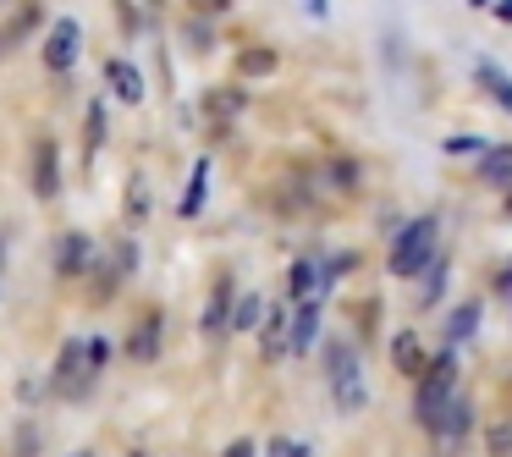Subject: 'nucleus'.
<instances>
[{
	"label": "nucleus",
	"instance_id": "nucleus-1",
	"mask_svg": "<svg viewBox=\"0 0 512 457\" xmlns=\"http://www.w3.org/2000/svg\"><path fill=\"white\" fill-rule=\"evenodd\" d=\"M457 402V347H446L430 369H424V386H419V402H413V419L435 435V424L446 419V408Z\"/></svg>",
	"mask_w": 512,
	"mask_h": 457
},
{
	"label": "nucleus",
	"instance_id": "nucleus-2",
	"mask_svg": "<svg viewBox=\"0 0 512 457\" xmlns=\"http://www.w3.org/2000/svg\"><path fill=\"white\" fill-rule=\"evenodd\" d=\"M441 226H435V215H413L408 226L397 232V243H391V276H419V270H430V259L441 254Z\"/></svg>",
	"mask_w": 512,
	"mask_h": 457
},
{
	"label": "nucleus",
	"instance_id": "nucleus-3",
	"mask_svg": "<svg viewBox=\"0 0 512 457\" xmlns=\"http://www.w3.org/2000/svg\"><path fill=\"white\" fill-rule=\"evenodd\" d=\"M325 375H331V397L342 413H364V358L353 353V342H325Z\"/></svg>",
	"mask_w": 512,
	"mask_h": 457
},
{
	"label": "nucleus",
	"instance_id": "nucleus-4",
	"mask_svg": "<svg viewBox=\"0 0 512 457\" xmlns=\"http://www.w3.org/2000/svg\"><path fill=\"white\" fill-rule=\"evenodd\" d=\"M100 364H105V342H67L61 347V364H56V391L78 397Z\"/></svg>",
	"mask_w": 512,
	"mask_h": 457
},
{
	"label": "nucleus",
	"instance_id": "nucleus-5",
	"mask_svg": "<svg viewBox=\"0 0 512 457\" xmlns=\"http://www.w3.org/2000/svg\"><path fill=\"white\" fill-rule=\"evenodd\" d=\"M78 50H83V28L72 23V17H61V23L50 28V39H45V67L50 72H72L78 67Z\"/></svg>",
	"mask_w": 512,
	"mask_h": 457
},
{
	"label": "nucleus",
	"instance_id": "nucleus-6",
	"mask_svg": "<svg viewBox=\"0 0 512 457\" xmlns=\"http://www.w3.org/2000/svg\"><path fill=\"white\" fill-rule=\"evenodd\" d=\"M314 336H320V298H303V303H298V314H292L287 347H292V353H309Z\"/></svg>",
	"mask_w": 512,
	"mask_h": 457
},
{
	"label": "nucleus",
	"instance_id": "nucleus-7",
	"mask_svg": "<svg viewBox=\"0 0 512 457\" xmlns=\"http://www.w3.org/2000/svg\"><path fill=\"white\" fill-rule=\"evenodd\" d=\"M56 188H61L56 144H50V138H39V149H34V193H39V199H56Z\"/></svg>",
	"mask_w": 512,
	"mask_h": 457
},
{
	"label": "nucleus",
	"instance_id": "nucleus-8",
	"mask_svg": "<svg viewBox=\"0 0 512 457\" xmlns=\"http://www.w3.org/2000/svg\"><path fill=\"white\" fill-rule=\"evenodd\" d=\"M89 265H94V243L83 232H67L61 237V254H56V270L61 276H83Z\"/></svg>",
	"mask_w": 512,
	"mask_h": 457
},
{
	"label": "nucleus",
	"instance_id": "nucleus-9",
	"mask_svg": "<svg viewBox=\"0 0 512 457\" xmlns=\"http://www.w3.org/2000/svg\"><path fill=\"white\" fill-rule=\"evenodd\" d=\"M474 78H479V89H485L490 94V100H496L501 105V111H507L512 116V78H507V67H501V61H479V67H474Z\"/></svg>",
	"mask_w": 512,
	"mask_h": 457
},
{
	"label": "nucleus",
	"instance_id": "nucleus-10",
	"mask_svg": "<svg viewBox=\"0 0 512 457\" xmlns=\"http://www.w3.org/2000/svg\"><path fill=\"white\" fill-rule=\"evenodd\" d=\"M232 303H237V287L232 281H221V287L210 292V309H204V336H226V325H232Z\"/></svg>",
	"mask_w": 512,
	"mask_h": 457
},
{
	"label": "nucleus",
	"instance_id": "nucleus-11",
	"mask_svg": "<svg viewBox=\"0 0 512 457\" xmlns=\"http://www.w3.org/2000/svg\"><path fill=\"white\" fill-rule=\"evenodd\" d=\"M105 78H111V94H116L122 105H138V100H144V78H138L133 61H111V67H105Z\"/></svg>",
	"mask_w": 512,
	"mask_h": 457
},
{
	"label": "nucleus",
	"instance_id": "nucleus-12",
	"mask_svg": "<svg viewBox=\"0 0 512 457\" xmlns=\"http://www.w3.org/2000/svg\"><path fill=\"white\" fill-rule=\"evenodd\" d=\"M474 331H479V303H457V309H452V320H446V347L468 342Z\"/></svg>",
	"mask_w": 512,
	"mask_h": 457
},
{
	"label": "nucleus",
	"instance_id": "nucleus-13",
	"mask_svg": "<svg viewBox=\"0 0 512 457\" xmlns=\"http://www.w3.org/2000/svg\"><path fill=\"white\" fill-rule=\"evenodd\" d=\"M320 287H325V276H320V265H314V259H298V265H292V298H320Z\"/></svg>",
	"mask_w": 512,
	"mask_h": 457
},
{
	"label": "nucleus",
	"instance_id": "nucleus-14",
	"mask_svg": "<svg viewBox=\"0 0 512 457\" xmlns=\"http://www.w3.org/2000/svg\"><path fill=\"white\" fill-rule=\"evenodd\" d=\"M463 430H468V402L457 397L452 408H446V419L435 424V441H441V446H457V441H463Z\"/></svg>",
	"mask_w": 512,
	"mask_h": 457
},
{
	"label": "nucleus",
	"instance_id": "nucleus-15",
	"mask_svg": "<svg viewBox=\"0 0 512 457\" xmlns=\"http://www.w3.org/2000/svg\"><path fill=\"white\" fill-rule=\"evenodd\" d=\"M204 188H210V160L193 166V182H188V193H182V215H199L204 210Z\"/></svg>",
	"mask_w": 512,
	"mask_h": 457
},
{
	"label": "nucleus",
	"instance_id": "nucleus-16",
	"mask_svg": "<svg viewBox=\"0 0 512 457\" xmlns=\"http://www.w3.org/2000/svg\"><path fill=\"white\" fill-rule=\"evenodd\" d=\"M485 182H512V144H501V149H485Z\"/></svg>",
	"mask_w": 512,
	"mask_h": 457
},
{
	"label": "nucleus",
	"instance_id": "nucleus-17",
	"mask_svg": "<svg viewBox=\"0 0 512 457\" xmlns=\"http://www.w3.org/2000/svg\"><path fill=\"white\" fill-rule=\"evenodd\" d=\"M155 347H160V314H149L133 331V358H155Z\"/></svg>",
	"mask_w": 512,
	"mask_h": 457
},
{
	"label": "nucleus",
	"instance_id": "nucleus-18",
	"mask_svg": "<svg viewBox=\"0 0 512 457\" xmlns=\"http://www.w3.org/2000/svg\"><path fill=\"white\" fill-rule=\"evenodd\" d=\"M259 314H265V303H259L254 292H243V298H237V314H232V331H254Z\"/></svg>",
	"mask_w": 512,
	"mask_h": 457
},
{
	"label": "nucleus",
	"instance_id": "nucleus-19",
	"mask_svg": "<svg viewBox=\"0 0 512 457\" xmlns=\"http://www.w3.org/2000/svg\"><path fill=\"white\" fill-rule=\"evenodd\" d=\"M287 331H292V325H287V314H281V309H270V320H265V353H281V347H287Z\"/></svg>",
	"mask_w": 512,
	"mask_h": 457
},
{
	"label": "nucleus",
	"instance_id": "nucleus-20",
	"mask_svg": "<svg viewBox=\"0 0 512 457\" xmlns=\"http://www.w3.org/2000/svg\"><path fill=\"white\" fill-rule=\"evenodd\" d=\"M237 67H243L248 78H265V72H276V50H243Z\"/></svg>",
	"mask_w": 512,
	"mask_h": 457
},
{
	"label": "nucleus",
	"instance_id": "nucleus-21",
	"mask_svg": "<svg viewBox=\"0 0 512 457\" xmlns=\"http://www.w3.org/2000/svg\"><path fill=\"white\" fill-rule=\"evenodd\" d=\"M441 287H446V259L435 254V259H430V276H424V292H419V303H435V298H441Z\"/></svg>",
	"mask_w": 512,
	"mask_h": 457
},
{
	"label": "nucleus",
	"instance_id": "nucleus-22",
	"mask_svg": "<svg viewBox=\"0 0 512 457\" xmlns=\"http://www.w3.org/2000/svg\"><path fill=\"white\" fill-rule=\"evenodd\" d=\"M441 149H446V155H485L490 144H485V138H446Z\"/></svg>",
	"mask_w": 512,
	"mask_h": 457
},
{
	"label": "nucleus",
	"instance_id": "nucleus-23",
	"mask_svg": "<svg viewBox=\"0 0 512 457\" xmlns=\"http://www.w3.org/2000/svg\"><path fill=\"white\" fill-rule=\"evenodd\" d=\"M397 369H419V342L413 336H397Z\"/></svg>",
	"mask_w": 512,
	"mask_h": 457
},
{
	"label": "nucleus",
	"instance_id": "nucleus-24",
	"mask_svg": "<svg viewBox=\"0 0 512 457\" xmlns=\"http://www.w3.org/2000/svg\"><path fill=\"white\" fill-rule=\"evenodd\" d=\"M270 457H309L298 441H270Z\"/></svg>",
	"mask_w": 512,
	"mask_h": 457
},
{
	"label": "nucleus",
	"instance_id": "nucleus-25",
	"mask_svg": "<svg viewBox=\"0 0 512 457\" xmlns=\"http://www.w3.org/2000/svg\"><path fill=\"white\" fill-rule=\"evenodd\" d=\"M133 215H149V188L144 182H133Z\"/></svg>",
	"mask_w": 512,
	"mask_h": 457
},
{
	"label": "nucleus",
	"instance_id": "nucleus-26",
	"mask_svg": "<svg viewBox=\"0 0 512 457\" xmlns=\"http://www.w3.org/2000/svg\"><path fill=\"white\" fill-rule=\"evenodd\" d=\"M221 457H254V441H232V446H226Z\"/></svg>",
	"mask_w": 512,
	"mask_h": 457
},
{
	"label": "nucleus",
	"instance_id": "nucleus-27",
	"mask_svg": "<svg viewBox=\"0 0 512 457\" xmlns=\"http://www.w3.org/2000/svg\"><path fill=\"white\" fill-rule=\"evenodd\" d=\"M496 12H501V23H512V0H501Z\"/></svg>",
	"mask_w": 512,
	"mask_h": 457
},
{
	"label": "nucleus",
	"instance_id": "nucleus-28",
	"mask_svg": "<svg viewBox=\"0 0 512 457\" xmlns=\"http://www.w3.org/2000/svg\"><path fill=\"white\" fill-rule=\"evenodd\" d=\"M474 6H490V0H474Z\"/></svg>",
	"mask_w": 512,
	"mask_h": 457
},
{
	"label": "nucleus",
	"instance_id": "nucleus-29",
	"mask_svg": "<svg viewBox=\"0 0 512 457\" xmlns=\"http://www.w3.org/2000/svg\"><path fill=\"white\" fill-rule=\"evenodd\" d=\"M78 457H89V452H78Z\"/></svg>",
	"mask_w": 512,
	"mask_h": 457
}]
</instances>
